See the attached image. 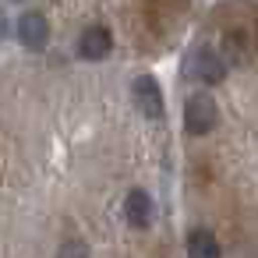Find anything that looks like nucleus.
<instances>
[{
  "label": "nucleus",
  "mask_w": 258,
  "mask_h": 258,
  "mask_svg": "<svg viewBox=\"0 0 258 258\" xmlns=\"http://www.w3.org/2000/svg\"><path fill=\"white\" fill-rule=\"evenodd\" d=\"M216 120H219V106H216V99L209 92L187 96V103H184V127L191 135H209L216 127Z\"/></svg>",
  "instance_id": "nucleus-1"
},
{
  "label": "nucleus",
  "mask_w": 258,
  "mask_h": 258,
  "mask_svg": "<svg viewBox=\"0 0 258 258\" xmlns=\"http://www.w3.org/2000/svg\"><path fill=\"white\" fill-rule=\"evenodd\" d=\"M131 99H135V106H138L142 117H149V120H163L166 103H163V89H159V82H156L152 75H142V78L131 82Z\"/></svg>",
  "instance_id": "nucleus-2"
},
{
  "label": "nucleus",
  "mask_w": 258,
  "mask_h": 258,
  "mask_svg": "<svg viewBox=\"0 0 258 258\" xmlns=\"http://www.w3.org/2000/svg\"><path fill=\"white\" fill-rule=\"evenodd\" d=\"M18 43H22L25 50H43V46L50 43V22H46V15L25 11V15L18 18Z\"/></svg>",
  "instance_id": "nucleus-3"
},
{
  "label": "nucleus",
  "mask_w": 258,
  "mask_h": 258,
  "mask_svg": "<svg viewBox=\"0 0 258 258\" xmlns=\"http://www.w3.org/2000/svg\"><path fill=\"white\" fill-rule=\"evenodd\" d=\"M191 71H195V78H198L202 85H219V82L226 78V60H223L216 50L202 46V50L191 57Z\"/></svg>",
  "instance_id": "nucleus-4"
},
{
  "label": "nucleus",
  "mask_w": 258,
  "mask_h": 258,
  "mask_svg": "<svg viewBox=\"0 0 258 258\" xmlns=\"http://www.w3.org/2000/svg\"><path fill=\"white\" fill-rule=\"evenodd\" d=\"M110 50H113V32L106 25H92L78 39V57L82 60H103Z\"/></svg>",
  "instance_id": "nucleus-5"
},
{
  "label": "nucleus",
  "mask_w": 258,
  "mask_h": 258,
  "mask_svg": "<svg viewBox=\"0 0 258 258\" xmlns=\"http://www.w3.org/2000/svg\"><path fill=\"white\" fill-rule=\"evenodd\" d=\"M124 219H127V226H135V230H149V226H152V198H149V191H142V187H131V191H127Z\"/></svg>",
  "instance_id": "nucleus-6"
},
{
  "label": "nucleus",
  "mask_w": 258,
  "mask_h": 258,
  "mask_svg": "<svg viewBox=\"0 0 258 258\" xmlns=\"http://www.w3.org/2000/svg\"><path fill=\"white\" fill-rule=\"evenodd\" d=\"M187 258H219V240L212 230H191L187 233Z\"/></svg>",
  "instance_id": "nucleus-7"
},
{
  "label": "nucleus",
  "mask_w": 258,
  "mask_h": 258,
  "mask_svg": "<svg viewBox=\"0 0 258 258\" xmlns=\"http://www.w3.org/2000/svg\"><path fill=\"white\" fill-rule=\"evenodd\" d=\"M57 258H89V244L82 237H71L57 247Z\"/></svg>",
  "instance_id": "nucleus-8"
}]
</instances>
